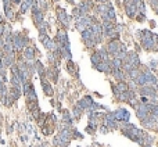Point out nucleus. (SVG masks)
Segmentation results:
<instances>
[{
  "label": "nucleus",
  "mask_w": 158,
  "mask_h": 147,
  "mask_svg": "<svg viewBox=\"0 0 158 147\" xmlns=\"http://www.w3.org/2000/svg\"><path fill=\"white\" fill-rule=\"evenodd\" d=\"M82 39H83V42L86 43L87 47H92V46H94L96 43H97V40H96V38H94V35H93L90 28H87V29H85L82 32Z\"/></svg>",
  "instance_id": "f257e3e1"
},
{
  "label": "nucleus",
  "mask_w": 158,
  "mask_h": 147,
  "mask_svg": "<svg viewBox=\"0 0 158 147\" xmlns=\"http://www.w3.org/2000/svg\"><path fill=\"white\" fill-rule=\"evenodd\" d=\"M92 24H93V20L90 18V17L82 15L81 18H78V21H76V28H78L81 32H83V31L87 29V28H89Z\"/></svg>",
  "instance_id": "f03ea898"
},
{
  "label": "nucleus",
  "mask_w": 158,
  "mask_h": 147,
  "mask_svg": "<svg viewBox=\"0 0 158 147\" xmlns=\"http://www.w3.org/2000/svg\"><path fill=\"white\" fill-rule=\"evenodd\" d=\"M39 40L43 43V45H44V47H46L47 50H51V52H56V50H57V45L53 42L51 39H50V36L47 35V33H40Z\"/></svg>",
  "instance_id": "7ed1b4c3"
},
{
  "label": "nucleus",
  "mask_w": 158,
  "mask_h": 147,
  "mask_svg": "<svg viewBox=\"0 0 158 147\" xmlns=\"http://www.w3.org/2000/svg\"><path fill=\"white\" fill-rule=\"evenodd\" d=\"M136 115H137V118L140 121H144L146 118L150 115V111H148L147 105L143 104V103H139V105H136Z\"/></svg>",
  "instance_id": "20e7f679"
},
{
  "label": "nucleus",
  "mask_w": 158,
  "mask_h": 147,
  "mask_svg": "<svg viewBox=\"0 0 158 147\" xmlns=\"http://www.w3.org/2000/svg\"><path fill=\"white\" fill-rule=\"evenodd\" d=\"M114 117H115L117 121H122V122H125V124H128L129 121V112L126 111L125 108H118L114 112Z\"/></svg>",
  "instance_id": "39448f33"
},
{
  "label": "nucleus",
  "mask_w": 158,
  "mask_h": 147,
  "mask_svg": "<svg viewBox=\"0 0 158 147\" xmlns=\"http://www.w3.org/2000/svg\"><path fill=\"white\" fill-rule=\"evenodd\" d=\"M123 62H128V64H130L133 68H137V67L140 65V60H139V56L136 54V53H130V54H128V56H126V58L123 60Z\"/></svg>",
  "instance_id": "423d86ee"
},
{
  "label": "nucleus",
  "mask_w": 158,
  "mask_h": 147,
  "mask_svg": "<svg viewBox=\"0 0 158 147\" xmlns=\"http://www.w3.org/2000/svg\"><path fill=\"white\" fill-rule=\"evenodd\" d=\"M140 95L143 97H153V96L157 95V88L155 86H142Z\"/></svg>",
  "instance_id": "0eeeda50"
},
{
  "label": "nucleus",
  "mask_w": 158,
  "mask_h": 147,
  "mask_svg": "<svg viewBox=\"0 0 158 147\" xmlns=\"http://www.w3.org/2000/svg\"><path fill=\"white\" fill-rule=\"evenodd\" d=\"M57 46H65V47H69V40H68V36H67L65 31H58L57 33Z\"/></svg>",
  "instance_id": "6e6552de"
},
{
  "label": "nucleus",
  "mask_w": 158,
  "mask_h": 147,
  "mask_svg": "<svg viewBox=\"0 0 158 147\" xmlns=\"http://www.w3.org/2000/svg\"><path fill=\"white\" fill-rule=\"evenodd\" d=\"M122 47H123V45H122L119 40H111V42H110V45H108V49H107V52L115 56V54L122 49Z\"/></svg>",
  "instance_id": "1a4fd4ad"
},
{
  "label": "nucleus",
  "mask_w": 158,
  "mask_h": 147,
  "mask_svg": "<svg viewBox=\"0 0 158 147\" xmlns=\"http://www.w3.org/2000/svg\"><path fill=\"white\" fill-rule=\"evenodd\" d=\"M143 75H144V79H146V86H155L157 83V78L153 75L150 71H144L143 72Z\"/></svg>",
  "instance_id": "9d476101"
},
{
  "label": "nucleus",
  "mask_w": 158,
  "mask_h": 147,
  "mask_svg": "<svg viewBox=\"0 0 158 147\" xmlns=\"http://www.w3.org/2000/svg\"><path fill=\"white\" fill-rule=\"evenodd\" d=\"M57 17H58L60 22H63L64 26H68L69 25L68 15H67V13H65V10H64V8H58V10H57Z\"/></svg>",
  "instance_id": "9b49d317"
},
{
  "label": "nucleus",
  "mask_w": 158,
  "mask_h": 147,
  "mask_svg": "<svg viewBox=\"0 0 158 147\" xmlns=\"http://www.w3.org/2000/svg\"><path fill=\"white\" fill-rule=\"evenodd\" d=\"M96 68L99 69L101 72H105V74H108V72L112 71V67H111V62L107 60V61H101L99 65H96Z\"/></svg>",
  "instance_id": "f8f14e48"
},
{
  "label": "nucleus",
  "mask_w": 158,
  "mask_h": 147,
  "mask_svg": "<svg viewBox=\"0 0 158 147\" xmlns=\"http://www.w3.org/2000/svg\"><path fill=\"white\" fill-rule=\"evenodd\" d=\"M33 4H36L35 0H22V2H21V8H20L21 13H26L28 10H31Z\"/></svg>",
  "instance_id": "ddd939ff"
},
{
  "label": "nucleus",
  "mask_w": 158,
  "mask_h": 147,
  "mask_svg": "<svg viewBox=\"0 0 158 147\" xmlns=\"http://www.w3.org/2000/svg\"><path fill=\"white\" fill-rule=\"evenodd\" d=\"M24 56H25V58L28 61L33 60V57H35V49H33L32 46H26L25 49H24Z\"/></svg>",
  "instance_id": "4468645a"
},
{
  "label": "nucleus",
  "mask_w": 158,
  "mask_h": 147,
  "mask_svg": "<svg viewBox=\"0 0 158 147\" xmlns=\"http://www.w3.org/2000/svg\"><path fill=\"white\" fill-rule=\"evenodd\" d=\"M2 62H3V67L13 65V62H14V54H4L3 58H2Z\"/></svg>",
  "instance_id": "2eb2a0df"
},
{
  "label": "nucleus",
  "mask_w": 158,
  "mask_h": 147,
  "mask_svg": "<svg viewBox=\"0 0 158 147\" xmlns=\"http://www.w3.org/2000/svg\"><path fill=\"white\" fill-rule=\"evenodd\" d=\"M122 65H123V61L122 60H119V58H112V61H111V67H112V69H121L122 68Z\"/></svg>",
  "instance_id": "dca6fc26"
},
{
  "label": "nucleus",
  "mask_w": 158,
  "mask_h": 147,
  "mask_svg": "<svg viewBox=\"0 0 158 147\" xmlns=\"http://www.w3.org/2000/svg\"><path fill=\"white\" fill-rule=\"evenodd\" d=\"M42 86H43V89H44V93H46L47 96H49V95H53L51 86H50V83H47L44 79H42Z\"/></svg>",
  "instance_id": "f3484780"
},
{
  "label": "nucleus",
  "mask_w": 158,
  "mask_h": 147,
  "mask_svg": "<svg viewBox=\"0 0 158 147\" xmlns=\"http://www.w3.org/2000/svg\"><path fill=\"white\" fill-rule=\"evenodd\" d=\"M112 74H114V76H115L118 81H121V82L125 79V74H123L121 69H112Z\"/></svg>",
  "instance_id": "a211bd4d"
},
{
  "label": "nucleus",
  "mask_w": 158,
  "mask_h": 147,
  "mask_svg": "<svg viewBox=\"0 0 158 147\" xmlns=\"http://www.w3.org/2000/svg\"><path fill=\"white\" fill-rule=\"evenodd\" d=\"M117 89H118L119 93H123V92H128L129 88H128V83H125V82H119L118 85L115 86Z\"/></svg>",
  "instance_id": "6ab92c4d"
},
{
  "label": "nucleus",
  "mask_w": 158,
  "mask_h": 147,
  "mask_svg": "<svg viewBox=\"0 0 158 147\" xmlns=\"http://www.w3.org/2000/svg\"><path fill=\"white\" fill-rule=\"evenodd\" d=\"M35 69H36V71L40 74V76H43V75H44V67H43V64H42V62H39V61H36V62H35Z\"/></svg>",
  "instance_id": "aec40b11"
},
{
  "label": "nucleus",
  "mask_w": 158,
  "mask_h": 147,
  "mask_svg": "<svg viewBox=\"0 0 158 147\" xmlns=\"http://www.w3.org/2000/svg\"><path fill=\"white\" fill-rule=\"evenodd\" d=\"M90 60H92V62L94 64V65H99L100 62H101V58H100V56L97 54V53H94V54H92V57H90Z\"/></svg>",
  "instance_id": "412c9836"
},
{
  "label": "nucleus",
  "mask_w": 158,
  "mask_h": 147,
  "mask_svg": "<svg viewBox=\"0 0 158 147\" xmlns=\"http://www.w3.org/2000/svg\"><path fill=\"white\" fill-rule=\"evenodd\" d=\"M81 112H82V110H81V108H79L78 105H76V107H75V110H74V111H72V115H74V117H75V118H79V117H81Z\"/></svg>",
  "instance_id": "4be33fe9"
},
{
  "label": "nucleus",
  "mask_w": 158,
  "mask_h": 147,
  "mask_svg": "<svg viewBox=\"0 0 158 147\" xmlns=\"http://www.w3.org/2000/svg\"><path fill=\"white\" fill-rule=\"evenodd\" d=\"M150 4H151V7L155 8V10L158 8V0H150Z\"/></svg>",
  "instance_id": "5701e85b"
},
{
  "label": "nucleus",
  "mask_w": 158,
  "mask_h": 147,
  "mask_svg": "<svg viewBox=\"0 0 158 147\" xmlns=\"http://www.w3.org/2000/svg\"><path fill=\"white\" fill-rule=\"evenodd\" d=\"M40 6H42V8H46V0H39Z\"/></svg>",
  "instance_id": "b1692460"
},
{
  "label": "nucleus",
  "mask_w": 158,
  "mask_h": 147,
  "mask_svg": "<svg viewBox=\"0 0 158 147\" xmlns=\"http://www.w3.org/2000/svg\"><path fill=\"white\" fill-rule=\"evenodd\" d=\"M0 45H4V39L2 38V36H0Z\"/></svg>",
  "instance_id": "393cba45"
},
{
  "label": "nucleus",
  "mask_w": 158,
  "mask_h": 147,
  "mask_svg": "<svg viewBox=\"0 0 158 147\" xmlns=\"http://www.w3.org/2000/svg\"><path fill=\"white\" fill-rule=\"evenodd\" d=\"M100 2H101V3H107V0H100Z\"/></svg>",
  "instance_id": "a878e982"
},
{
  "label": "nucleus",
  "mask_w": 158,
  "mask_h": 147,
  "mask_svg": "<svg viewBox=\"0 0 158 147\" xmlns=\"http://www.w3.org/2000/svg\"><path fill=\"white\" fill-rule=\"evenodd\" d=\"M2 21H3V18H2V17H0V25H2Z\"/></svg>",
  "instance_id": "bb28decb"
},
{
  "label": "nucleus",
  "mask_w": 158,
  "mask_h": 147,
  "mask_svg": "<svg viewBox=\"0 0 158 147\" xmlns=\"http://www.w3.org/2000/svg\"><path fill=\"white\" fill-rule=\"evenodd\" d=\"M68 2H69V3H74V0H68Z\"/></svg>",
  "instance_id": "cd10ccee"
},
{
  "label": "nucleus",
  "mask_w": 158,
  "mask_h": 147,
  "mask_svg": "<svg viewBox=\"0 0 158 147\" xmlns=\"http://www.w3.org/2000/svg\"><path fill=\"white\" fill-rule=\"evenodd\" d=\"M157 14H158V8H157Z\"/></svg>",
  "instance_id": "c85d7f7f"
}]
</instances>
